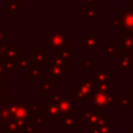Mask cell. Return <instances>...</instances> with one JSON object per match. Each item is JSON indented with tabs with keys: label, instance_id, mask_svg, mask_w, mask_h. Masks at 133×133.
Returning <instances> with one entry per match:
<instances>
[{
	"label": "cell",
	"instance_id": "3957f363",
	"mask_svg": "<svg viewBox=\"0 0 133 133\" xmlns=\"http://www.w3.org/2000/svg\"><path fill=\"white\" fill-rule=\"evenodd\" d=\"M36 116L43 123H49V124L57 123L61 119V111L58 103L50 101V99L43 101L41 106H39L37 109Z\"/></svg>",
	"mask_w": 133,
	"mask_h": 133
},
{
	"label": "cell",
	"instance_id": "60d3db41",
	"mask_svg": "<svg viewBox=\"0 0 133 133\" xmlns=\"http://www.w3.org/2000/svg\"><path fill=\"white\" fill-rule=\"evenodd\" d=\"M2 120H5V119H4V118H2V117H1V116H0V123H1Z\"/></svg>",
	"mask_w": 133,
	"mask_h": 133
},
{
	"label": "cell",
	"instance_id": "2e32d148",
	"mask_svg": "<svg viewBox=\"0 0 133 133\" xmlns=\"http://www.w3.org/2000/svg\"><path fill=\"white\" fill-rule=\"evenodd\" d=\"M117 44L119 46L120 50H133V35L129 32L123 33V35L117 39Z\"/></svg>",
	"mask_w": 133,
	"mask_h": 133
},
{
	"label": "cell",
	"instance_id": "7a4b0ae2",
	"mask_svg": "<svg viewBox=\"0 0 133 133\" xmlns=\"http://www.w3.org/2000/svg\"><path fill=\"white\" fill-rule=\"evenodd\" d=\"M48 78L53 81H63L65 76L70 74V61L64 58L53 57L47 62Z\"/></svg>",
	"mask_w": 133,
	"mask_h": 133
},
{
	"label": "cell",
	"instance_id": "d6a6232c",
	"mask_svg": "<svg viewBox=\"0 0 133 133\" xmlns=\"http://www.w3.org/2000/svg\"><path fill=\"white\" fill-rule=\"evenodd\" d=\"M6 92V77H0V96Z\"/></svg>",
	"mask_w": 133,
	"mask_h": 133
},
{
	"label": "cell",
	"instance_id": "ffe728a7",
	"mask_svg": "<svg viewBox=\"0 0 133 133\" xmlns=\"http://www.w3.org/2000/svg\"><path fill=\"white\" fill-rule=\"evenodd\" d=\"M122 18V27L123 30L129 32L131 28H133V11H126L123 12V14L120 15Z\"/></svg>",
	"mask_w": 133,
	"mask_h": 133
},
{
	"label": "cell",
	"instance_id": "603a6c76",
	"mask_svg": "<svg viewBox=\"0 0 133 133\" xmlns=\"http://www.w3.org/2000/svg\"><path fill=\"white\" fill-rule=\"evenodd\" d=\"M30 64H32V58H28L27 54L22 53L18 58L15 60V68L16 70H26Z\"/></svg>",
	"mask_w": 133,
	"mask_h": 133
},
{
	"label": "cell",
	"instance_id": "8992f818",
	"mask_svg": "<svg viewBox=\"0 0 133 133\" xmlns=\"http://www.w3.org/2000/svg\"><path fill=\"white\" fill-rule=\"evenodd\" d=\"M37 109H39V105L34 102H18L13 104L11 110V118L12 119H28L30 118L33 115H36Z\"/></svg>",
	"mask_w": 133,
	"mask_h": 133
},
{
	"label": "cell",
	"instance_id": "484cf974",
	"mask_svg": "<svg viewBox=\"0 0 133 133\" xmlns=\"http://www.w3.org/2000/svg\"><path fill=\"white\" fill-rule=\"evenodd\" d=\"M6 11L11 13L12 16H15L18 12L21 11V1H6Z\"/></svg>",
	"mask_w": 133,
	"mask_h": 133
},
{
	"label": "cell",
	"instance_id": "e575fe53",
	"mask_svg": "<svg viewBox=\"0 0 133 133\" xmlns=\"http://www.w3.org/2000/svg\"><path fill=\"white\" fill-rule=\"evenodd\" d=\"M7 47H8V42H6V41L0 42V55H4Z\"/></svg>",
	"mask_w": 133,
	"mask_h": 133
},
{
	"label": "cell",
	"instance_id": "7402d4cb",
	"mask_svg": "<svg viewBox=\"0 0 133 133\" xmlns=\"http://www.w3.org/2000/svg\"><path fill=\"white\" fill-rule=\"evenodd\" d=\"M21 54H22V49L16 47L15 43H8V47H7V49H6L4 55L6 56V57L11 58V60L15 61Z\"/></svg>",
	"mask_w": 133,
	"mask_h": 133
},
{
	"label": "cell",
	"instance_id": "d6986e66",
	"mask_svg": "<svg viewBox=\"0 0 133 133\" xmlns=\"http://www.w3.org/2000/svg\"><path fill=\"white\" fill-rule=\"evenodd\" d=\"M0 62L4 68L5 75L6 76H15L16 75V68H15V61L6 57L5 55L0 56Z\"/></svg>",
	"mask_w": 133,
	"mask_h": 133
},
{
	"label": "cell",
	"instance_id": "30bf717a",
	"mask_svg": "<svg viewBox=\"0 0 133 133\" xmlns=\"http://www.w3.org/2000/svg\"><path fill=\"white\" fill-rule=\"evenodd\" d=\"M75 103L76 99L75 96H62L61 99L58 101V106H60V111H61V118L66 117V116L72 115L74 110H75Z\"/></svg>",
	"mask_w": 133,
	"mask_h": 133
},
{
	"label": "cell",
	"instance_id": "cb8c5ba5",
	"mask_svg": "<svg viewBox=\"0 0 133 133\" xmlns=\"http://www.w3.org/2000/svg\"><path fill=\"white\" fill-rule=\"evenodd\" d=\"M116 108H120L123 112H129V109L131 108L130 101L127 98V96H119L117 97V102H116Z\"/></svg>",
	"mask_w": 133,
	"mask_h": 133
},
{
	"label": "cell",
	"instance_id": "ba28073f",
	"mask_svg": "<svg viewBox=\"0 0 133 133\" xmlns=\"http://www.w3.org/2000/svg\"><path fill=\"white\" fill-rule=\"evenodd\" d=\"M69 34L65 32L63 27H54L53 32L49 33L48 35V46L50 48H58V47H70L69 46Z\"/></svg>",
	"mask_w": 133,
	"mask_h": 133
},
{
	"label": "cell",
	"instance_id": "4dcf8cb0",
	"mask_svg": "<svg viewBox=\"0 0 133 133\" xmlns=\"http://www.w3.org/2000/svg\"><path fill=\"white\" fill-rule=\"evenodd\" d=\"M12 34L6 29L5 27H0V42L6 41L8 37H11Z\"/></svg>",
	"mask_w": 133,
	"mask_h": 133
},
{
	"label": "cell",
	"instance_id": "e0dca14e",
	"mask_svg": "<svg viewBox=\"0 0 133 133\" xmlns=\"http://www.w3.org/2000/svg\"><path fill=\"white\" fill-rule=\"evenodd\" d=\"M101 53L106 56L108 60H118L120 55V48L119 46L116 43H110L105 46L104 48H101Z\"/></svg>",
	"mask_w": 133,
	"mask_h": 133
},
{
	"label": "cell",
	"instance_id": "b9f144b4",
	"mask_svg": "<svg viewBox=\"0 0 133 133\" xmlns=\"http://www.w3.org/2000/svg\"><path fill=\"white\" fill-rule=\"evenodd\" d=\"M132 111H133V106H132ZM132 122H133V116H132Z\"/></svg>",
	"mask_w": 133,
	"mask_h": 133
},
{
	"label": "cell",
	"instance_id": "9c48e42d",
	"mask_svg": "<svg viewBox=\"0 0 133 133\" xmlns=\"http://www.w3.org/2000/svg\"><path fill=\"white\" fill-rule=\"evenodd\" d=\"M16 102V97L11 94V91L6 90L4 95L0 96V116L5 120L8 122L11 118V110L13 104Z\"/></svg>",
	"mask_w": 133,
	"mask_h": 133
},
{
	"label": "cell",
	"instance_id": "83f0119b",
	"mask_svg": "<svg viewBox=\"0 0 133 133\" xmlns=\"http://www.w3.org/2000/svg\"><path fill=\"white\" fill-rule=\"evenodd\" d=\"M102 133H112V119L110 117H106L101 124L98 125Z\"/></svg>",
	"mask_w": 133,
	"mask_h": 133
},
{
	"label": "cell",
	"instance_id": "44dd1931",
	"mask_svg": "<svg viewBox=\"0 0 133 133\" xmlns=\"http://www.w3.org/2000/svg\"><path fill=\"white\" fill-rule=\"evenodd\" d=\"M102 15V13L99 11H97L96 7H95V5H88L87 7H85V21H88V22H94V21H96L97 18H99V16Z\"/></svg>",
	"mask_w": 133,
	"mask_h": 133
},
{
	"label": "cell",
	"instance_id": "836d02e7",
	"mask_svg": "<svg viewBox=\"0 0 133 133\" xmlns=\"http://www.w3.org/2000/svg\"><path fill=\"white\" fill-rule=\"evenodd\" d=\"M111 23L113 27H122V18L120 16H115L111 19Z\"/></svg>",
	"mask_w": 133,
	"mask_h": 133
},
{
	"label": "cell",
	"instance_id": "f546056e",
	"mask_svg": "<svg viewBox=\"0 0 133 133\" xmlns=\"http://www.w3.org/2000/svg\"><path fill=\"white\" fill-rule=\"evenodd\" d=\"M37 131H39V129L29 122V118L27 120V124L21 129V133H37Z\"/></svg>",
	"mask_w": 133,
	"mask_h": 133
},
{
	"label": "cell",
	"instance_id": "9a60e30c",
	"mask_svg": "<svg viewBox=\"0 0 133 133\" xmlns=\"http://www.w3.org/2000/svg\"><path fill=\"white\" fill-rule=\"evenodd\" d=\"M95 83L97 84H108L111 85L112 83V71L110 69H103L95 72Z\"/></svg>",
	"mask_w": 133,
	"mask_h": 133
},
{
	"label": "cell",
	"instance_id": "1f68e13d",
	"mask_svg": "<svg viewBox=\"0 0 133 133\" xmlns=\"http://www.w3.org/2000/svg\"><path fill=\"white\" fill-rule=\"evenodd\" d=\"M127 98H129L131 108H132L133 106V85H127Z\"/></svg>",
	"mask_w": 133,
	"mask_h": 133
},
{
	"label": "cell",
	"instance_id": "4316f807",
	"mask_svg": "<svg viewBox=\"0 0 133 133\" xmlns=\"http://www.w3.org/2000/svg\"><path fill=\"white\" fill-rule=\"evenodd\" d=\"M79 69L81 70H95L96 69V60L95 58H81L79 60Z\"/></svg>",
	"mask_w": 133,
	"mask_h": 133
},
{
	"label": "cell",
	"instance_id": "ab89813d",
	"mask_svg": "<svg viewBox=\"0 0 133 133\" xmlns=\"http://www.w3.org/2000/svg\"><path fill=\"white\" fill-rule=\"evenodd\" d=\"M129 33H131V34L133 35V28H131V29H130V30H129Z\"/></svg>",
	"mask_w": 133,
	"mask_h": 133
},
{
	"label": "cell",
	"instance_id": "f35d334b",
	"mask_svg": "<svg viewBox=\"0 0 133 133\" xmlns=\"http://www.w3.org/2000/svg\"><path fill=\"white\" fill-rule=\"evenodd\" d=\"M125 133H133V129H132V127H129V129H127V131Z\"/></svg>",
	"mask_w": 133,
	"mask_h": 133
},
{
	"label": "cell",
	"instance_id": "74e56055",
	"mask_svg": "<svg viewBox=\"0 0 133 133\" xmlns=\"http://www.w3.org/2000/svg\"><path fill=\"white\" fill-rule=\"evenodd\" d=\"M0 77H6L5 71H4V68H2V65H1V62H0Z\"/></svg>",
	"mask_w": 133,
	"mask_h": 133
},
{
	"label": "cell",
	"instance_id": "6da1fadb",
	"mask_svg": "<svg viewBox=\"0 0 133 133\" xmlns=\"http://www.w3.org/2000/svg\"><path fill=\"white\" fill-rule=\"evenodd\" d=\"M95 89H96V83L94 75H85L84 79H76L74 82L76 102H90Z\"/></svg>",
	"mask_w": 133,
	"mask_h": 133
},
{
	"label": "cell",
	"instance_id": "5bb4252c",
	"mask_svg": "<svg viewBox=\"0 0 133 133\" xmlns=\"http://www.w3.org/2000/svg\"><path fill=\"white\" fill-rule=\"evenodd\" d=\"M53 57L64 58V60H74L75 58V49L71 47H58L53 48Z\"/></svg>",
	"mask_w": 133,
	"mask_h": 133
},
{
	"label": "cell",
	"instance_id": "4fadbf2b",
	"mask_svg": "<svg viewBox=\"0 0 133 133\" xmlns=\"http://www.w3.org/2000/svg\"><path fill=\"white\" fill-rule=\"evenodd\" d=\"M82 123H81L79 117H76L75 113L66 117H62L57 122L58 129H79Z\"/></svg>",
	"mask_w": 133,
	"mask_h": 133
},
{
	"label": "cell",
	"instance_id": "7c38bea8",
	"mask_svg": "<svg viewBox=\"0 0 133 133\" xmlns=\"http://www.w3.org/2000/svg\"><path fill=\"white\" fill-rule=\"evenodd\" d=\"M42 70H43V64L35 63L32 60V64L26 69V79L27 81H33V79L42 81L43 79Z\"/></svg>",
	"mask_w": 133,
	"mask_h": 133
},
{
	"label": "cell",
	"instance_id": "277c9868",
	"mask_svg": "<svg viewBox=\"0 0 133 133\" xmlns=\"http://www.w3.org/2000/svg\"><path fill=\"white\" fill-rule=\"evenodd\" d=\"M78 117L81 119V123L87 129H91L94 126H98L108 117V115L105 110H101L95 106H87L84 110L79 112Z\"/></svg>",
	"mask_w": 133,
	"mask_h": 133
},
{
	"label": "cell",
	"instance_id": "d590c367",
	"mask_svg": "<svg viewBox=\"0 0 133 133\" xmlns=\"http://www.w3.org/2000/svg\"><path fill=\"white\" fill-rule=\"evenodd\" d=\"M7 124H8V122H7V120H2V122L0 123V133H5V132H6Z\"/></svg>",
	"mask_w": 133,
	"mask_h": 133
},
{
	"label": "cell",
	"instance_id": "ac0fdd59",
	"mask_svg": "<svg viewBox=\"0 0 133 133\" xmlns=\"http://www.w3.org/2000/svg\"><path fill=\"white\" fill-rule=\"evenodd\" d=\"M33 62L40 63V64L47 65L49 57H48V49L47 48H33L32 49Z\"/></svg>",
	"mask_w": 133,
	"mask_h": 133
},
{
	"label": "cell",
	"instance_id": "52a82bcc",
	"mask_svg": "<svg viewBox=\"0 0 133 133\" xmlns=\"http://www.w3.org/2000/svg\"><path fill=\"white\" fill-rule=\"evenodd\" d=\"M79 48L84 50L85 54H95L96 50L102 48V39L94 32H88L79 39Z\"/></svg>",
	"mask_w": 133,
	"mask_h": 133
},
{
	"label": "cell",
	"instance_id": "8d00e7d4",
	"mask_svg": "<svg viewBox=\"0 0 133 133\" xmlns=\"http://www.w3.org/2000/svg\"><path fill=\"white\" fill-rule=\"evenodd\" d=\"M91 133H102L101 132V129H99L98 126H94V127H91Z\"/></svg>",
	"mask_w": 133,
	"mask_h": 133
},
{
	"label": "cell",
	"instance_id": "5b68a950",
	"mask_svg": "<svg viewBox=\"0 0 133 133\" xmlns=\"http://www.w3.org/2000/svg\"><path fill=\"white\" fill-rule=\"evenodd\" d=\"M117 97H118L117 90H109V91L95 90L90 102H91L92 106L106 111V109L110 108V106H116Z\"/></svg>",
	"mask_w": 133,
	"mask_h": 133
},
{
	"label": "cell",
	"instance_id": "d4e9b609",
	"mask_svg": "<svg viewBox=\"0 0 133 133\" xmlns=\"http://www.w3.org/2000/svg\"><path fill=\"white\" fill-rule=\"evenodd\" d=\"M53 87H54V81L53 79H49V78H48V81H46V82H42L40 85H37L36 90L41 92L42 96L47 97V96H48V92L51 91Z\"/></svg>",
	"mask_w": 133,
	"mask_h": 133
},
{
	"label": "cell",
	"instance_id": "f1b7e54d",
	"mask_svg": "<svg viewBox=\"0 0 133 133\" xmlns=\"http://www.w3.org/2000/svg\"><path fill=\"white\" fill-rule=\"evenodd\" d=\"M5 133H21V126L15 119L8 120L7 124V129Z\"/></svg>",
	"mask_w": 133,
	"mask_h": 133
},
{
	"label": "cell",
	"instance_id": "8fae6325",
	"mask_svg": "<svg viewBox=\"0 0 133 133\" xmlns=\"http://www.w3.org/2000/svg\"><path fill=\"white\" fill-rule=\"evenodd\" d=\"M118 70H132L133 69V50H120L117 63Z\"/></svg>",
	"mask_w": 133,
	"mask_h": 133
}]
</instances>
